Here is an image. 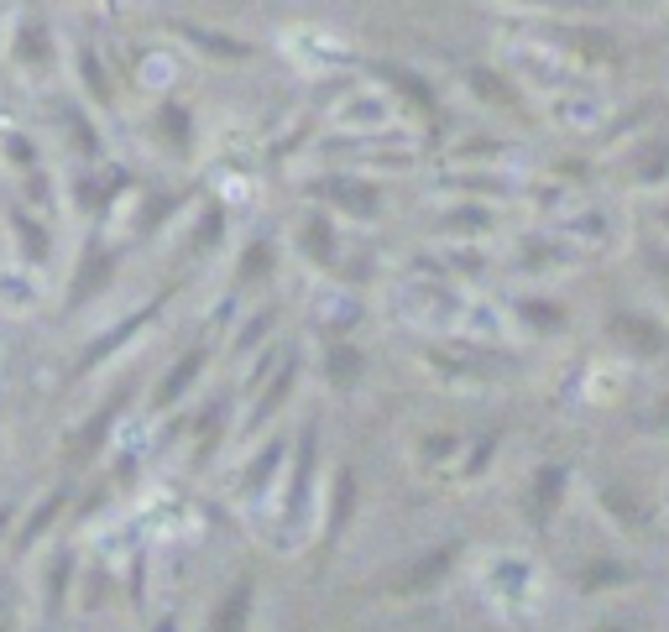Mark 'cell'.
Segmentation results:
<instances>
[{
    "label": "cell",
    "instance_id": "cell-1",
    "mask_svg": "<svg viewBox=\"0 0 669 632\" xmlns=\"http://www.w3.org/2000/svg\"><path fill=\"white\" fill-rule=\"evenodd\" d=\"M507 53L518 58V74H513V79H528V84L549 89V95H560V89L581 84V79H575V63H570L560 48H549L544 37H523V42H513Z\"/></svg>",
    "mask_w": 669,
    "mask_h": 632
},
{
    "label": "cell",
    "instance_id": "cell-2",
    "mask_svg": "<svg viewBox=\"0 0 669 632\" xmlns=\"http://www.w3.org/2000/svg\"><path fill=\"white\" fill-rule=\"evenodd\" d=\"M607 115V100L586 84H570L555 95V126H570V131H596Z\"/></svg>",
    "mask_w": 669,
    "mask_h": 632
},
{
    "label": "cell",
    "instance_id": "cell-3",
    "mask_svg": "<svg viewBox=\"0 0 669 632\" xmlns=\"http://www.w3.org/2000/svg\"><path fill=\"white\" fill-rule=\"evenodd\" d=\"M612 335L633 345V356H669V330L649 314H617L612 319Z\"/></svg>",
    "mask_w": 669,
    "mask_h": 632
},
{
    "label": "cell",
    "instance_id": "cell-4",
    "mask_svg": "<svg viewBox=\"0 0 669 632\" xmlns=\"http://www.w3.org/2000/svg\"><path fill=\"white\" fill-rule=\"evenodd\" d=\"M293 236H298V251H304V256H314L319 267H335L340 241H335V230H330V220H325V215H304Z\"/></svg>",
    "mask_w": 669,
    "mask_h": 632
},
{
    "label": "cell",
    "instance_id": "cell-5",
    "mask_svg": "<svg viewBox=\"0 0 669 632\" xmlns=\"http://www.w3.org/2000/svg\"><path fill=\"white\" fill-rule=\"evenodd\" d=\"M199 371H204V345H194L189 356H178V361H173V377H168L163 387H157V413H168V408L178 403V397L199 382Z\"/></svg>",
    "mask_w": 669,
    "mask_h": 632
},
{
    "label": "cell",
    "instance_id": "cell-6",
    "mask_svg": "<svg viewBox=\"0 0 669 632\" xmlns=\"http://www.w3.org/2000/svg\"><path fill=\"white\" fill-rule=\"evenodd\" d=\"M325 377L340 392H351L361 382V350L356 345H325Z\"/></svg>",
    "mask_w": 669,
    "mask_h": 632
},
{
    "label": "cell",
    "instance_id": "cell-7",
    "mask_svg": "<svg viewBox=\"0 0 669 632\" xmlns=\"http://www.w3.org/2000/svg\"><path fill=\"white\" fill-rule=\"evenodd\" d=\"M183 37L189 42H199V48H210V53H220V58H251V42H236V37H215L210 27H183Z\"/></svg>",
    "mask_w": 669,
    "mask_h": 632
}]
</instances>
